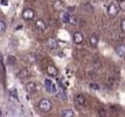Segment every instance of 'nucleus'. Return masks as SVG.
<instances>
[{
  "instance_id": "5",
  "label": "nucleus",
  "mask_w": 125,
  "mask_h": 117,
  "mask_svg": "<svg viewBox=\"0 0 125 117\" xmlns=\"http://www.w3.org/2000/svg\"><path fill=\"white\" fill-rule=\"evenodd\" d=\"M46 45H47V47H48L49 50H55V49H57V47H59V42H57L55 39L50 38V39L47 40Z\"/></svg>"
},
{
  "instance_id": "32",
  "label": "nucleus",
  "mask_w": 125,
  "mask_h": 117,
  "mask_svg": "<svg viewBox=\"0 0 125 117\" xmlns=\"http://www.w3.org/2000/svg\"><path fill=\"white\" fill-rule=\"evenodd\" d=\"M117 1H123V0H117Z\"/></svg>"
},
{
  "instance_id": "20",
  "label": "nucleus",
  "mask_w": 125,
  "mask_h": 117,
  "mask_svg": "<svg viewBox=\"0 0 125 117\" xmlns=\"http://www.w3.org/2000/svg\"><path fill=\"white\" fill-rule=\"evenodd\" d=\"M27 61L31 62V63H34V62L38 61V59H36V56L34 55V54H29V55L27 56Z\"/></svg>"
},
{
  "instance_id": "8",
  "label": "nucleus",
  "mask_w": 125,
  "mask_h": 117,
  "mask_svg": "<svg viewBox=\"0 0 125 117\" xmlns=\"http://www.w3.org/2000/svg\"><path fill=\"white\" fill-rule=\"evenodd\" d=\"M53 7H54V10L55 11H57V12H63V10H64V2L62 1V0H56L54 2V5H53Z\"/></svg>"
},
{
  "instance_id": "23",
  "label": "nucleus",
  "mask_w": 125,
  "mask_h": 117,
  "mask_svg": "<svg viewBox=\"0 0 125 117\" xmlns=\"http://www.w3.org/2000/svg\"><path fill=\"white\" fill-rule=\"evenodd\" d=\"M89 87H90L93 90H99L101 89V85H99L98 83H94V82H91V83L89 84Z\"/></svg>"
},
{
  "instance_id": "22",
  "label": "nucleus",
  "mask_w": 125,
  "mask_h": 117,
  "mask_svg": "<svg viewBox=\"0 0 125 117\" xmlns=\"http://www.w3.org/2000/svg\"><path fill=\"white\" fill-rule=\"evenodd\" d=\"M6 28H7V25L5 23V21L0 20V33H4L6 31Z\"/></svg>"
},
{
  "instance_id": "21",
  "label": "nucleus",
  "mask_w": 125,
  "mask_h": 117,
  "mask_svg": "<svg viewBox=\"0 0 125 117\" xmlns=\"http://www.w3.org/2000/svg\"><path fill=\"white\" fill-rule=\"evenodd\" d=\"M98 115H99V117H108V112H106L105 109L99 108V109H98Z\"/></svg>"
},
{
  "instance_id": "28",
  "label": "nucleus",
  "mask_w": 125,
  "mask_h": 117,
  "mask_svg": "<svg viewBox=\"0 0 125 117\" xmlns=\"http://www.w3.org/2000/svg\"><path fill=\"white\" fill-rule=\"evenodd\" d=\"M120 29L125 33V20H123V21L120 22Z\"/></svg>"
},
{
  "instance_id": "15",
  "label": "nucleus",
  "mask_w": 125,
  "mask_h": 117,
  "mask_svg": "<svg viewBox=\"0 0 125 117\" xmlns=\"http://www.w3.org/2000/svg\"><path fill=\"white\" fill-rule=\"evenodd\" d=\"M62 117H74V111L71 109H64L63 111L61 112Z\"/></svg>"
},
{
  "instance_id": "31",
  "label": "nucleus",
  "mask_w": 125,
  "mask_h": 117,
  "mask_svg": "<svg viewBox=\"0 0 125 117\" xmlns=\"http://www.w3.org/2000/svg\"><path fill=\"white\" fill-rule=\"evenodd\" d=\"M2 81V73H1V70H0V82Z\"/></svg>"
},
{
  "instance_id": "25",
  "label": "nucleus",
  "mask_w": 125,
  "mask_h": 117,
  "mask_svg": "<svg viewBox=\"0 0 125 117\" xmlns=\"http://www.w3.org/2000/svg\"><path fill=\"white\" fill-rule=\"evenodd\" d=\"M69 23H71V25H76L77 23V19L74 15H70V19H69Z\"/></svg>"
},
{
  "instance_id": "3",
  "label": "nucleus",
  "mask_w": 125,
  "mask_h": 117,
  "mask_svg": "<svg viewBox=\"0 0 125 117\" xmlns=\"http://www.w3.org/2000/svg\"><path fill=\"white\" fill-rule=\"evenodd\" d=\"M118 10H119V8H118V6L111 2V4L108 6V14H109L111 18L117 17V14H118Z\"/></svg>"
},
{
  "instance_id": "26",
  "label": "nucleus",
  "mask_w": 125,
  "mask_h": 117,
  "mask_svg": "<svg viewBox=\"0 0 125 117\" xmlns=\"http://www.w3.org/2000/svg\"><path fill=\"white\" fill-rule=\"evenodd\" d=\"M118 8H119V10H122V11H125V0H123V1H119Z\"/></svg>"
},
{
  "instance_id": "18",
  "label": "nucleus",
  "mask_w": 125,
  "mask_h": 117,
  "mask_svg": "<svg viewBox=\"0 0 125 117\" xmlns=\"http://www.w3.org/2000/svg\"><path fill=\"white\" fill-rule=\"evenodd\" d=\"M10 94H11V96L13 97V98H15L16 101H19V97H18V90H16L15 88H12V89L10 90Z\"/></svg>"
},
{
  "instance_id": "12",
  "label": "nucleus",
  "mask_w": 125,
  "mask_h": 117,
  "mask_svg": "<svg viewBox=\"0 0 125 117\" xmlns=\"http://www.w3.org/2000/svg\"><path fill=\"white\" fill-rule=\"evenodd\" d=\"M70 13H68V12H61V21L64 23H69V19H70Z\"/></svg>"
},
{
  "instance_id": "10",
  "label": "nucleus",
  "mask_w": 125,
  "mask_h": 117,
  "mask_svg": "<svg viewBox=\"0 0 125 117\" xmlns=\"http://www.w3.org/2000/svg\"><path fill=\"white\" fill-rule=\"evenodd\" d=\"M26 90H27L28 94H33V93H35L38 88H36V83H34V82H28L26 84Z\"/></svg>"
},
{
  "instance_id": "30",
  "label": "nucleus",
  "mask_w": 125,
  "mask_h": 117,
  "mask_svg": "<svg viewBox=\"0 0 125 117\" xmlns=\"http://www.w3.org/2000/svg\"><path fill=\"white\" fill-rule=\"evenodd\" d=\"M1 5H5V6H7V5H8V2H7V0H1Z\"/></svg>"
},
{
  "instance_id": "4",
  "label": "nucleus",
  "mask_w": 125,
  "mask_h": 117,
  "mask_svg": "<svg viewBox=\"0 0 125 117\" xmlns=\"http://www.w3.org/2000/svg\"><path fill=\"white\" fill-rule=\"evenodd\" d=\"M85 103H87V98H85V96L84 95H77L76 97H75V106H85Z\"/></svg>"
},
{
  "instance_id": "2",
  "label": "nucleus",
  "mask_w": 125,
  "mask_h": 117,
  "mask_svg": "<svg viewBox=\"0 0 125 117\" xmlns=\"http://www.w3.org/2000/svg\"><path fill=\"white\" fill-rule=\"evenodd\" d=\"M35 17V11L32 10V8H26L25 11L22 12V19L26 20V21H29V20H33Z\"/></svg>"
},
{
  "instance_id": "17",
  "label": "nucleus",
  "mask_w": 125,
  "mask_h": 117,
  "mask_svg": "<svg viewBox=\"0 0 125 117\" xmlns=\"http://www.w3.org/2000/svg\"><path fill=\"white\" fill-rule=\"evenodd\" d=\"M57 97H59L60 100H62V101H67V94H65L64 89H61V91L57 94Z\"/></svg>"
},
{
  "instance_id": "19",
  "label": "nucleus",
  "mask_w": 125,
  "mask_h": 117,
  "mask_svg": "<svg viewBox=\"0 0 125 117\" xmlns=\"http://www.w3.org/2000/svg\"><path fill=\"white\" fill-rule=\"evenodd\" d=\"M46 90H47L48 93H50V94H55V93H56V87H55V84L53 83L50 87H46Z\"/></svg>"
},
{
  "instance_id": "1",
  "label": "nucleus",
  "mask_w": 125,
  "mask_h": 117,
  "mask_svg": "<svg viewBox=\"0 0 125 117\" xmlns=\"http://www.w3.org/2000/svg\"><path fill=\"white\" fill-rule=\"evenodd\" d=\"M39 109L42 112H49L52 110V102L47 98H42L39 102Z\"/></svg>"
},
{
  "instance_id": "13",
  "label": "nucleus",
  "mask_w": 125,
  "mask_h": 117,
  "mask_svg": "<svg viewBox=\"0 0 125 117\" xmlns=\"http://www.w3.org/2000/svg\"><path fill=\"white\" fill-rule=\"evenodd\" d=\"M89 42H90V45L93 46V47H96L98 45V42H99V39H98V36L96 34H93L89 38Z\"/></svg>"
},
{
  "instance_id": "27",
  "label": "nucleus",
  "mask_w": 125,
  "mask_h": 117,
  "mask_svg": "<svg viewBox=\"0 0 125 117\" xmlns=\"http://www.w3.org/2000/svg\"><path fill=\"white\" fill-rule=\"evenodd\" d=\"M52 84H53V82H52L50 80H48V78H47V80H44V85H46V87H50Z\"/></svg>"
},
{
  "instance_id": "9",
  "label": "nucleus",
  "mask_w": 125,
  "mask_h": 117,
  "mask_svg": "<svg viewBox=\"0 0 125 117\" xmlns=\"http://www.w3.org/2000/svg\"><path fill=\"white\" fill-rule=\"evenodd\" d=\"M46 70H47V74H48L49 76H52V77H56V76L59 75V70H57V68L54 67V66H48Z\"/></svg>"
},
{
  "instance_id": "7",
  "label": "nucleus",
  "mask_w": 125,
  "mask_h": 117,
  "mask_svg": "<svg viewBox=\"0 0 125 117\" xmlns=\"http://www.w3.org/2000/svg\"><path fill=\"white\" fill-rule=\"evenodd\" d=\"M83 40H84V38H83V34H82L81 32H75V33H74V35H73V41H74L76 45L82 43Z\"/></svg>"
},
{
  "instance_id": "6",
  "label": "nucleus",
  "mask_w": 125,
  "mask_h": 117,
  "mask_svg": "<svg viewBox=\"0 0 125 117\" xmlns=\"http://www.w3.org/2000/svg\"><path fill=\"white\" fill-rule=\"evenodd\" d=\"M29 75H31V73H29V70H28L27 68H20V70L16 73V76L19 78H21V80H23V78H28L29 77Z\"/></svg>"
},
{
  "instance_id": "14",
  "label": "nucleus",
  "mask_w": 125,
  "mask_h": 117,
  "mask_svg": "<svg viewBox=\"0 0 125 117\" xmlns=\"http://www.w3.org/2000/svg\"><path fill=\"white\" fill-rule=\"evenodd\" d=\"M35 27L38 28L39 31H44L46 29V22H44L43 20H36L35 21Z\"/></svg>"
},
{
  "instance_id": "11",
  "label": "nucleus",
  "mask_w": 125,
  "mask_h": 117,
  "mask_svg": "<svg viewBox=\"0 0 125 117\" xmlns=\"http://www.w3.org/2000/svg\"><path fill=\"white\" fill-rule=\"evenodd\" d=\"M116 53L117 55L120 56V57H125V45H119L116 47Z\"/></svg>"
},
{
  "instance_id": "16",
  "label": "nucleus",
  "mask_w": 125,
  "mask_h": 117,
  "mask_svg": "<svg viewBox=\"0 0 125 117\" xmlns=\"http://www.w3.org/2000/svg\"><path fill=\"white\" fill-rule=\"evenodd\" d=\"M7 63L10 64V66H14L16 63V57L13 55H10L8 57H7Z\"/></svg>"
},
{
  "instance_id": "24",
  "label": "nucleus",
  "mask_w": 125,
  "mask_h": 117,
  "mask_svg": "<svg viewBox=\"0 0 125 117\" xmlns=\"http://www.w3.org/2000/svg\"><path fill=\"white\" fill-rule=\"evenodd\" d=\"M84 10H85L88 13H93V12H94V8H93V7H91L90 5H89V4L84 5Z\"/></svg>"
},
{
  "instance_id": "29",
  "label": "nucleus",
  "mask_w": 125,
  "mask_h": 117,
  "mask_svg": "<svg viewBox=\"0 0 125 117\" xmlns=\"http://www.w3.org/2000/svg\"><path fill=\"white\" fill-rule=\"evenodd\" d=\"M111 110H114V111H119L120 108L117 106H111Z\"/></svg>"
}]
</instances>
